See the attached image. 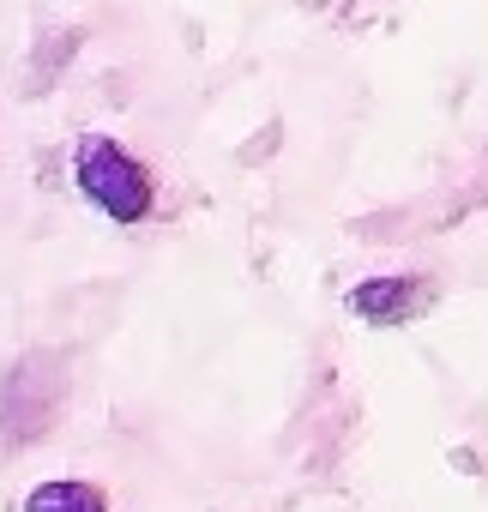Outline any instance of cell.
<instances>
[{"label": "cell", "instance_id": "obj_1", "mask_svg": "<svg viewBox=\"0 0 488 512\" xmlns=\"http://www.w3.org/2000/svg\"><path fill=\"white\" fill-rule=\"evenodd\" d=\"M73 181H79V193H85L109 223H145L151 205H157L151 169H145L127 145H115V139H103V133H85V139H79V151H73Z\"/></svg>", "mask_w": 488, "mask_h": 512}, {"label": "cell", "instance_id": "obj_2", "mask_svg": "<svg viewBox=\"0 0 488 512\" xmlns=\"http://www.w3.org/2000/svg\"><path fill=\"white\" fill-rule=\"evenodd\" d=\"M344 308L368 326H410L434 308V284L428 278H368V284L350 290Z\"/></svg>", "mask_w": 488, "mask_h": 512}, {"label": "cell", "instance_id": "obj_3", "mask_svg": "<svg viewBox=\"0 0 488 512\" xmlns=\"http://www.w3.org/2000/svg\"><path fill=\"white\" fill-rule=\"evenodd\" d=\"M25 512H109V500L91 482H43L25 494Z\"/></svg>", "mask_w": 488, "mask_h": 512}]
</instances>
